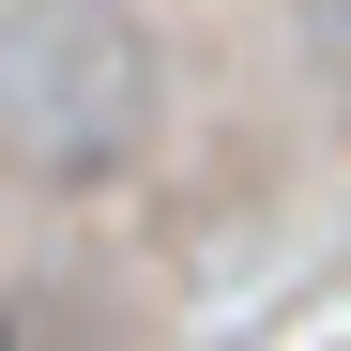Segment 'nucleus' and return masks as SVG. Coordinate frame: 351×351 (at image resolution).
<instances>
[{"label": "nucleus", "instance_id": "2", "mask_svg": "<svg viewBox=\"0 0 351 351\" xmlns=\"http://www.w3.org/2000/svg\"><path fill=\"white\" fill-rule=\"evenodd\" d=\"M0 351H107V321L62 275H0Z\"/></svg>", "mask_w": 351, "mask_h": 351}, {"label": "nucleus", "instance_id": "3", "mask_svg": "<svg viewBox=\"0 0 351 351\" xmlns=\"http://www.w3.org/2000/svg\"><path fill=\"white\" fill-rule=\"evenodd\" d=\"M290 31H306V77L351 107V0H290Z\"/></svg>", "mask_w": 351, "mask_h": 351}, {"label": "nucleus", "instance_id": "1", "mask_svg": "<svg viewBox=\"0 0 351 351\" xmlns=\"http://www.w3.org/2000/svg\"><path fill=\"white\" fill-rule=\"evenodd\" d=\"M153 138V46L123 0H0V168L107 184Z\"/></svg>", "mask_w": 351, "mask_h": 351}]
</instances>
